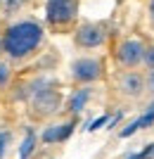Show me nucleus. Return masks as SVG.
I'll return each instance as SVG.
<instances>
[{
    "label": "nucleus",
    "mask_w": 154,
    "mask_h": 159,
    "mask_svg": "<svg viewBox=\"0 0 154 159\" xmlns=\"http://www.w3.org/2000/svg\"><path fill=\"white\" fill-rule=\"evenodd\" d=\"M40 38H43V29L36 21H19L7 29L5 38H2V48L12 57H24L31 50H36Z\"/></svg>",
    "instance_id": "nucleus-1"
},
{
    "label": "nucleus",
    "mask_w": 154,
    "mask_h": 159,
    "mask_svg": "<svg viewBox=\"0 0 154 159\" xmlns=\"http://www.w3.org/2000/svg\"><path fill=\"white\" fill-rule=\"evenodd\" d=\"M45 14L50 24H67L76 14V0H50Z\"/></svg>",
    "instance_id": "nucleus-2"
},
{
    "label": "nucleus",
    "mask_w": 154,
    "mask_h": 159,
    "mask_svg": "<svg viewBox=\"0 0 154 159\" xmlns=\"http://www.w3.org/2000/svg\"><path fill=\"white\" fill-rule=\"evenodd\" d=\"M74 79L76 81H95L102 76V62L100 60H93V57H83L74 64Z\"/></svg>",
    "instance_id": "nucleus-3"
},
{
    "label": "nucleus",
    "mask_w": 154,
    "mask_h": 159,
    "mask_svg": "<svg viewBox=\"0 0 154 159\" xmlns=\"http://www.w3.org/2000/svg\"><path fill=\"white\" fill-rule=\"evenodd\" d=\"M142 55H145V48L138 40H123L119 48V62L126 66H135L142 60Z\"/></svg>",
    "instance_id": "nucleus-4"
},
{
    "label": "nucleus",
    "mask_w": 154,
    "mask_h": 159,
    "mask_svg": "<svg viewBox=\"0 0 154 159\" xmlns=\"http://www.w3.org/2000/svg\"><path fill=\"white\" fill-rule=\"evenodd\" d=\"M76 40H78V45H83V48H97L102 40H104V29L97 26V24H86V26L78 29Z\"/></svg>",
    "instance_id": "nucleus-5"
},
{
    "label": "nucleus",
    "mask_w": 154,
    "mask_h": 159,
    "mask_svg": "<svg viewBox=\"0 0 154 159\" xmlns=\"http://www.w3.org/2000/svg\"><path fill=\"white\" fill-rule=\"evenodd\" d=\"M71 131H74V124L52 126V128H47V131L43 133V140H45V143H62V140H67L69 135H71Z\"/></svg>",
    "instance_id": "nucleus-6"
},
{
    "label": "nucleus",
    "mask_w": 154,
    "mask_h": 159,
    "mask_svg": "<svg viewBox=\"0 0 154 159\" xmlns=\"http://www.w3.org/2000/svg\"><path fill=\"white\" fill-rule=\"evenodd\" d=\"M142 86H145V81H142L140 74H126V76L121 79V90L128 93V95H140Z\"/></svg>",
    "instance_id": "nucleus-7"
},
{
    "label": "nucleus",
    "mask_w": 154,
    "mask_h": 159,
    "mask_svg": "<svg viewBox=\"0 0 154 159\" xmlns=\"http://www.w3.org/2000/svg\"><path fill=\"white\" fill-rule=\"evenodd\" d=\"M88 98H90V93H88V90H78V93L71 98V112L78 114L81 109H83V105L88 102Z\"/></svg>",
    "instance_id": "nucleus-8"
},
{
    "label": "nucleus",
    "mask_w": 154,
    "mask_h": 159,
    "mask_svg": "<svg viewBox=\"0 0 154 159\" xmlns=\"http://www.w3.org/2000/svg\"><path fill=\"white\" fill-rule=\"evenodd\" d=\"M33 143H36V138H33V133L29 131V135L24 138V143H21V159H26L29 154L33 152Z\"/></svg>",
    "instance_id": "nucleus-9"
},
{
    "label": "nucleus",
    "mask_w": 154,
    "mask_h": 159,
    "mask_svg": "<svg viewBox=\"0 0 154 159\" xmlns=\"http://www.w3.org/2000/svg\"><path fill=\"white\" fill-rule=\"evenodd\" d=\"M152 121H154V105L149 107V112L145 114V116H140V119L135 121V124H138V128H145V126H149Z\"/></svg>",
    "instance_id": "nucleus-10"
},
{
    "label": "nucleus",
    "mask_w": 154,
    "mask_h": 159,
    "mask_svg": "<svg viewBox=\"0 0 154 159\" xmlns=\"http://www.w3.org/2000/svg\"><path fill=\"white\" fill-rule=\"evenodd\" d=\"M142 57H145V62L154 69V45H149L147 50H145V55H142Z\"/></svg>",
    "instance_id": "nucleus-11"
},
{
    "label": "nucleus",
    "mask_w": 154,
    "mask_h": 159,
    "mask_svg": "<svg viewBox=\"0 0 154 159\" xmlns=\"http://www.w3.org/2000/svg\"><path fill=\"white\" fill-rule=\"evenodd\" d=\"M7 76H10V69H7V66L0 62V86H2V83L7 81Z\"/></svg>",
    "instance_id": "nucleus-12"
},
{
    "label": "nucleus",
    "mask_w": 154,
    "mask_h": 159,
    "mask_svg": "<svg viewBox=\"0 0 154 159\" xmlns=\"http://www.w3.org/2000/svg\"><path fill=\"white\" fill-rule=\"evenodd\" d=\"M7 140H10V135H7V133H0V157H2V152H5Z\"/></svg>",
    "instance_id": "nucleus-13"
},
{
    "label": "nucleus",
    "mask_w": 154,
    "mask_h": 159,
    "mask_svg": "<svg viewBox=\"0 0 154 159\" xmlns=\"http://www.w3.org/2000/svg\"><path fill=\"white\" fill-rule=\"evenodd\" d=\"M104 121H107V116H100L97 121H93V124H90V131H95V128H100L102 124H104Z\"/></svg>",
    "instance_id": "nucleus-14"
},
{
    "label": "nucleus",
    "mask_w": 154,
    "mask_h": 159,
    "mask_svg": "<svg viewBox=\"0 0 154 159\" xmlns=\"http://www.w3.org/2000/svg\"><path fill=\"white\" fill-rule=\"evenodd\" d=\"M149 88L154 90V71H152V76H149Z\"/></svg>",
    "instance_id": "nucleus-15"
},
{
    "label": "nucleus",
    "mask_w": 154,
    "mask_h": 159,
    "mask_svg": "<svg viewBox=\"0 0 154 159\" xmlns=\"http://www.w3.org/2000/svg\"><path fill=\"white\" fill-rule=\"evenodd\" d=\"M149 10H152V19H154V0H152V7H149Z\"/></svg>",
    "instance_id": "nucleus-16"
}]
</instances>
